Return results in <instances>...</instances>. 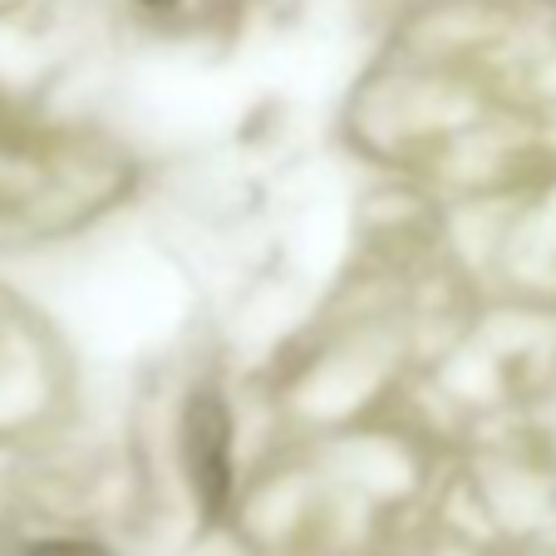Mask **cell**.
Segmentation results:
<instances>
[{
	"label": "cell",
	"instance_id": "1",
	"mask_svg": "<svg viewBox=\"0 0 556 556\" xmlns=\"http://www.w3.org/2000/svg\"><path fill=\"white\" fill-rule=\"evenodd\" d=\"M182 458H188V478L198 503L207 517H222L231 503V424L217 394H192L188 414H182Z\"/></svg>",
	"mask_w": 556,
	"mask_h": 556
},
{
	"label": "cell",
	"instance_id": "2",
	"mask_svg": "<svg viewBox=\"0 0 556 556\" xmlns=\"http://www.w3.org/2000/svg\"><path fill=\"white\" fill-rule=\"evenodd\" d=\"M21 556H109L94 542H74V536H54V542H30Z\"/></svg>",
	"mask_w": 556,
	"mask_h": 556
},
{
	"label": "cell",
	"instance_id": "3",
	"mask_svg": "<svg viewBox=\"0 0 556 556\" xmlns=\"http://www.w3.org/2000/svg\"><path fill=\"white\" fill-rule=\"evenodd\" d=\"M143 5H157V11H163V5H178V0H143Z\"/></svg>",
	"mask_w": 556,
	"mask_h": 556
}]
</instances>
